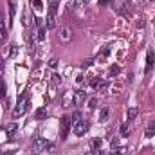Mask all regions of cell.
<instances>
[{
	"mask_svg": "<svg viewBox=\"0 0 155 155\" xmlns=\"http://www.w3.org/2000/svg\"><path fill=\"white\" fill-rule=\"evenodd\" d=\"M56 13H58V2L54 0L49 7V15H47V20H45V27L47 29H54L56 25Z\"/></svg>",
	"mask_w": 155,
	"mask_h": 155,
	"instance_id": "1",
	"label": "cell"
},
{
	"mask_svg": "<svg viewBox=\"0 0 155 155\" xmlns=\"http://www.w3.org/2000/svg\"><path fill=\"white\" fill-rule=\"evenodd\" d=\"M27 110H29V101H27V96L24 94L22 97H18V105H16V108L13 110V117L24 116Z\"/></svg>",
	"mask_w": 155,
	"mask_h": 155,
	"instance_id": "2",
	"label": "cell"
},
{
	"mask_svg": "<svg viewBox=\"0 0 155 155\" xmlns=\"http://www.w3.org/2000/svg\"><path fill=\"white\" fill-rule=\"evenodd\" d=\"M58 38L61 40L63 43H69L71 40L74 38V31H72L71 27L63 25V27H60V29H58Z\"/></svg>",
	"mask_w": 155,
	"mask_h": 155,
	"instance_id": "3",
	"label": "cell"
},
{
	"mask_svg": "<svg viewBox=\"0 0 155 155\" xmlns=\"http://www.w3.org/2000/svg\"><path fill=\"white\" fill-rule=\"evenodd\" d=\"M90 87L96 88L97 92L105 94L107 88H108V81H107V79H101V78H94V79H90Z\"/></svg>",
	"mask_w": 155,
	"mask_h": 155,
	"instance_id": "4",
	"label": "cell"
},
{
	"mask_svg": "<svg viewBox=\"0 0 155 155\" xmlns=\"http://www.w3.org/2000/svg\"><path fill=\"white\" fill-rule=\"evenodd\" d=\"M47 148H49V141H45L43 137H35L33 139V152L35 153H40V152H43Z\"/></svg>",
	"mask_w": 155,
	"mask_h": 155,
	"instance_id": "5",
	"label": "cell"
},
{
	"mask_svg": "<svg viewBox=\"0 0 155 155\" xmlns=\"http://www.w3.org/2000/svg\"><path fill=\"white\" fill-rule=\"evenodd\" d=\"M88 128H90V123L81 119L79 123H76V124H74V128H72V130H74V135L81 137V135H85V134L88 132Z\"/></svg>",
	"mask_w": 155,
	"mask_h": 155,
	"instance_id": "6",
	"label": "cell"
},
{
	"mask_svg": "<svg viewBox=\"0 0 155 155\" xmlns=\"http://www.w3.org/2000/svg\"><path fill=\"white\" fill-rule=\"evenodd\" d=\"M153 63H155V54H153V51L150 49V51L146 52V67H144V74H150V71L153 69Z\"/></svg>",
	"mask_w": 155,
	"mask_h": 155,
	"instance_id": "7",
	"label": "cell"
},
{
	"mask_svg": "<svg viewBox=\"0 0 155 155\" xmlns=\"http://www.w3.org/2000/svg\"><path fill=\"white\" fill-rule=\"evenodd\" d=\"M71 124H72V123H71V117L69 116H65L63 119H61V139H63V141L67 139V134H69Z\"/></svg>",
	"mask_w": 155,
	"mask_h": 155,
	"instance_id": "8",
	"label": "cell"
},
{
	"mask_svg": "<svg viewBox=\"0 0 155 155\" xmlns=\"http://www.w3.org/2000/svg\"><path fill=\"white\" fill-rule=\"evenodd\" d=\"M85 99H87V92H83V90H78V92H74V97H72V107H79Z\"/></svg>",
	"mask_w": 155,
	"mask_h": 155,
	"instance_id": "9",
	"label": "cell"
},
{
	"mask_svg": "<svg viewBox=\"0 0 155 155\" xmlns=\"http://www.w3.org/2000/svg\"><path fill=\"white\" fill-rule=\"evenodd\" d=\"M153 135H155V119H152V123L148 124V128H146V132H144V137L152 139Z\"/></svg>",
	"mask_w": 155,
	"mask_h": 155,
	"instance_id": "10",
	"label": "cell"
},
{
	"mask_svg": "<svg viewBox=\"0 0 155 155\" xmlns=\"http://www.w3.org/2000/svg\"><path fill=\"white\" fill-rule=\"evenodd\" d=\"M119 135H121V137H128V135H130V126H128V123H123V124H121Z\"/></svg>",
	"mask_w": 155,
	"mask_h": 155,
	"instance_id": "11",
	"label": "cell"
},
{
	"mask_svg": "<svg viewBox=\"0 0 155 155\" xmlns=\"http://www.w3.org/2000/svg\"><path fill=\"white\" fill-rule=\"evenodd\" d=\"M137 116H139V108H137V107H132V108H128V114H126L128 121H134Z\"/></svg>",
	"mask_w": 155,
	"mask_h": 155,
	"instance_id": "12",
	"label": "cell"
},
{
	"mask_svg": "<svg viewBox=\"0 0 155 155\" xmlns=\"http://www.w3.org/2000/svg\"><path fill=\"white\" fill-rule=\"evenodd\" d=\"M15 11H16V5L13 0H9V25L13 24V18H15Z\"/></svg>",
	"mask_w": 155,
	"mask_h": 155,
	"instance_id": "13",
	"label": "cell"
},
{
	"mask_svg": "<svg viewBox=\"0 0 155 155\" xmlns=\"http://www.w3.org/2000/svg\"><path fill=\"white\" fill-rule=\"evenodd\" d=\"M108 114H110V108H108V107H103V108H101V112H99V121H101V123H105V121H107V117H108Z\"/></svg>",
	"mask_w": 155,
	"mask_h": 155,
	"instance_id": "14",
	"label": "cell"
},
{
	"mask_svg": "<svg viewBox=\"0 0 155 155\" xmlns=\"http://www.w3.org/2000/svg\"><path fill=\"white\" fill-rule=\"evenodd\" d=\"M35 117H36V119H45V117H47V108H43V107L38 108V110L35 112Z\"/></svg>",
	"mask_w": 155,
	"mask_h": 155,
	"instance_id": "15",
	"label": "cell"
},
{
	"mask_svg": "<svg viewBox=\"0 0 155 155\" xmlns=\"http://www.w3.org/2000/svg\"><path fill=\"white\" fill-rule=\"evenodd\" d=\"M18 130V124L16 123H9V124H5V132L7 134H15Z\"/></svg>",
	"mask_w": 155,
	"mask_h": 155,
	"instance_id": "16",
	"label": "cell"
},
{
	"mask_svg": "<svg viewBox=\"0 0 155 155\" xmlns=\"http://www.w3.org/2000/svg\"><path fill=\"white\" fill-rule=\"evenodd\" d=\"M81 119H83V116H81V112H79V110H76V112L72 114V117H71V123H72V124H76V123H79Z\"/></svg>",
	"mask_w": 155,
	"mask_h": 155,
	"instance_id": "17",
	"label": "cell"
},
{
	"mask_svg": "<svg viewBox=\"0 0 155 155\" xmlns=\"http://www.w3.org/2000/svg\"><path fill=\"white\" fill-rule=\"evenodd\" d=\"M90 148H92V150H97V148H101V139H99V137L92 139V141H90Z\"/></svg>",
	"mask_w": 155,
	"mask_h": 155,
	"instance_id": "18",
	"label": "cell"
},
{
	"mask_svg": "<svg viewBox=\"0 0 155 155\" xmlns=\"http://www.w3.org/2000/svg\"><path fill=\"white\" fill-rule=\"evenodd\" d=\"M31 5H33L36 11H41V9H43V2H41V0H31Z\"/></svg>",
	"mask_w": 155,
	"mask_h": 155,
	"instance_id": "19",
	"label": "cell"
},
{
	"mask_svg": "<svg viewBox=\"0 0 155 155\" xmlns=\"http://www.w3.org/2000/svg\"><path fill=\"white\" fill-rule=\"evenodd\" d=\"M7 96V90H5V83L4 79H0V97H5Z\"/></svg>",
	"mask_w": 155,
	"mask_h": 155,
	"instance_id": "20",
	"label": "cell"
},
{
	"mask_svg": "<svg viewBox=\"0 0 155 155\" xmlns=\"http://www.w3.org/2000/svg\"><path fill=\"white\" fill-rule=\"evenodd\" d=\"M96 105H97V99H96V97H92V99H88V101H87V107H88L90 110H94V108H96Z\"/></svg>",
	"mask_w": 155,
	"mask_h": 155,
	"instance_id": "21",
	"label": "cell"
},
{
	"mask_svg": "<svg viewBox=\"0 0 155 155\" xmlns=\"http://www.w3.org/2000/svg\"><path fill=\"white\" fill-rule=\"evenodd\" d=\"M5 38V25H4V22L0 20V40Z\"/></svg>",
	"mask_w": 155,
	"mask_h": 155,
	"instance_id": "22",
	"label": "cell"
},
{
	"mask_svg": "<svg viewBox=\"0 0 155 155\" xmlns=\"http://www.w3.org/2000/svg\"><path fill=\"white\" fill-rule=\"evenodd\" d=\"M78 5H79V0H71V2H69V9H71V11H74Z\"/></svg>",
	"mask_w": 155,
	"mask_h": 155,
	"instance_id": "23",
	"label": "cell"
},
{
	"mask_svg": "<svg viewBox=\"0 0 155 155\" xmlns=\"http://www.w3.org/2000/svg\"><path fill=\"white\" fill-rule=\"evenodd\" d=\"M38 40H45V29L38 27Z\"/></svg>",
	"mask_w": 155,
	"mask_h": 155,
	"instance_id": "24",
	"label": "cell"
},
{
	"mask_svg": "<svg viewBox=\"0 0 155 155\" xmlns=\"http://www.w3.org/2000/svg\"><path fill=\"white\" fill-rule=\"evenodd\" d=\"M49 65H51V69H56V67H58V60H56V58H52V60L49 61Z\"/></svg>",
	"mask_w": 155,
	"mask_h": 155,
	"instance_id": "25",
	"label": "cell"
},
{
	"mask_svg": "<svg viewBox=\"0 0 155 155\" xmlns=\"http://www.w3.org/2000/svg\"><path fill=\"white\" fill-rule=\"evenodd\" d=\"M52 81H54L56 85H60V83H61V78L58 76V74H52Z\"/></svg>",
	"mask_w": 155,
	"mask_h": 155,
	"instance_id": "26",
	"label": "cell"
},
{
	"mask_svg": "<svg viewBox=\"0 0 155 155\" xmlns=\"http://www.w3.org/2000/svg\"><path fill=\"white\" fill-rule=\"evenodd\" d=\"M16 49H18L16 45H11V56H15V54H16Z\"/></svg>",
	"mask_w": 155,
	"mask_h": 155,
	"instance_id": "27",
	"label": "cell"
},
{
	"mask_svg": "<svg viewBox=\"0 0 155 155\" xmlns=\"http://www.w3.org/2000/svg\"><path fill=\"white\" fill-rule=\"evenodd\" d=\"M92 153H94V155H103V152H101V150L97 148V150H92Z\"/></svg>",
	"mask_w": 155,
	"mask_h": 155,
	"instance_id": "28",
	"label": "cell"
},
{
	"mask_svg": "<svg viewBox=\"0 0 155 155\" xmlns=\"http://www.w3.org/2000/svg\"><path fill=\"white\" fill-rule=\"evenodd\" d=\"M108 2H110V0H99V5H107Z\"/></svg>",
	"mask_w": 155,
	"mask_h": 155,
	"instance_id": "29",
	"label": "cell"
},
{
	"mask_svg": "<svg viewBox=\"0 0 155 155\" xmlns=\"http://www.w3.org/2000/svg\"><path fill=\"white\" fill-rule=\"evenodd\" d=\"M2 67H4V61H2V58H0V72H2Z\"/></svg>",
	"mask_w": 155,
	"mask_h": 155,
	"instance_id": "30",
	"label": "cell"
},
{
	"mask_svg": "<svg viewBox=\"0 0 155 155\" xmlns=\"http://www.w3.org/2000/svg\"><path fill=\"white\" fill-rule=\"evenodd\" d=\"M110 155H121V152H112Z\"/></svg>",
	"mask_w": 155,
	"mask_h": 155,
	"instance_id": "31",
	"label": "cell"
},
{
	"mask_svg": "<svg viewBox=\"0 0 155 155\" xmlns=\"http://www.w3.org/2000/svg\"><path fill=\"white\" fill-rule=\"evenodd\" d=\"M85 155H94V153H92V150H90V152H87Z\"/></svg>",
	"mask_w": 155,
	"mask_h": 155,
	"instance_id": "32",
	"label": "cell"
},
{
	"mask_svg": "<svg viewBox=\"0 0 155 155\" xmlns=\"http://www.w3.org/2000/svg\"><path fill=\"white\" fill-rule=\"evenodd\" d=\"M0 155H2V152H0Z\"/></svg>",
	"mask_w": 155,
	"mask_h": 155,
	"instance_id": "33",
	"label": "cell"
},
{
	"mask_svg": "<svg viewBox=\"0 0 155 155\" xmlns=\"http://www.w3.org/2000/svg\"><path fill=\"white\" fill-rule=\"evenodd\" d=\"M153 2H155V0H153Z\"/></svg>",
	"mask_w": 155,
	"mask_h": 155,
	"instance_id": "34",
	"label": "cell"
}]
</instances>
